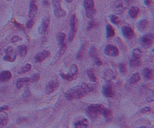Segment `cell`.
Wrapping results in <instances>:
<instances>
[{
  "instance_id": "obj_1",
  "label": "cell",
  "mask_w": 154,
  "mask_h": 128,
  "mask_svg": "<svg viewBox=\"0 0 154 128\" xmlns=\"http://www.w3.org/2000/svg\"><path fill=\"white\" fill-rule=\"evenodd\" d=\"M96 89V86L93 84L83 83L80 86L72 88L66 92L65 98L67 100H72L74 99H80Z\"/></svg>"
},
{
  "instance_id": "obj_2",
  "label": "cell",
  "mask_w": 154,
  "mask_h": 128,
  "mask_svg": "<svg viewBox=\"0 0 154 128\" xmlns=\"http://www.w3.org/2000/svg\"><path fill=\"white\" fill-rule=\"evenodd\" d=\"M104 106L102 104H91L86 108V114L92 120H96L102 113Z\"/></svg>"
},
{
  "instance_id": "obj_3",
  "label": "cell",
  "mask_w": 154,
  "mask_h": 128,
  "mask_svg": "<svg viewBox=\"0 0 154 128\" xmlns=\"http://www.w3.org/2000/svg\"><path fill=\"white\" fill-rule=\"evenodd\" d=\"M84 7L86 17L90 19L93 18V17L96 14V8L94 6V1L93 0H84Z\"/></svg>"
},
{
  "instance_id": "obj_4",
  "label": "cell",
  "mask_w": 154,
  "mask_h": 128,
  "mask_svg": "<svg viewBox=\"0 0 154 128\" xmlns=\"http://www.w3.org/2000/svg\"><path fill=\"white\" fill-rule=\"evenodd\" d=\"M78 73V68L76 64H72L69 68H68V71L66 74L60 72V76H62V79L67 80V81H72L73 80L76 78L77 75Z\"/></svg>"
},
{
  "instance_id": "obj_5",
  "label": "cell",
  "mask_w": 154,
  "mask_h": 128,
  "mask_svg": "<svg viewBox=\"0 0 154 128\" xmlns=\"http://www.w3.org/2000/svg\"><path fill=\"white\" fill-rule=\"evenodd\" d=\"M51 2L54 8V14L56 18H60L66 16V11L63 10L61 7V0H51Z\"/></svg>"
},
{
  "instance_id": "obj_6",
  "label": "cell",
  "mask_w": 154,
  "mask_h": 128,
  "mask_svg": "<svg viewBox=\"0 0 154 128\" xmlns=\"http://www.w3.org/2000/svg\"><path fill=\"white\" fill-rule=\"evenodd\" d=\"M102 94L105 97L112 98L115 94V91L113 84L110 82H107L102 87Z\"/></svg>"
},
{
  "instance_id": "obj_7",
  "label": "cell",
  "mask_w": 154,
  "mask_h": 128,
  "mask_svg": "<svg viewBox=\"0 0 154 128\" xmlns=\"http://www.w3.org/2000/svg\"><path fill=\"white\" fill-rule=\"evenodd\" d=\"M5 55L3 58L4 61L9 62H13L15 61L17 57V52L12 46H8L5 50Z\"/></svg>"
},
{
  "instance_id": "obj_8",
  "label": "cell",
  "mask_w": 154,
  "mask_h": 128,
  "mask_svg": "<svg viewBox=\"0 0 154 128\" xmlns=\"http://www.w3.org/2000/svg\"><path fill=\"white\" fill-rule=\"evenodd\" d=\"M59 86H60V80L56 78L53 79L47 84L45 87V93L47 94H52L53 92H55L59 88Z\"/></svg>"
},
{
  "instance_id": "obj_9",
  "label": "cell",
  "mask_w": 154,
  "mask_h": 128,
  "mask_svg": "<svg viewBox=\"0 0 154 128\" xmlns=\"http://www.w3.org/2000/svg\"><path fill=\"white\" fill-rule=\"evenodd\" d=\"M76 16L74 14H72L70 18V22H69L71 30L69 32V34H68V42H72L74 36H75V34H76Z\"/></svg>"
},
{
  "instance_id": "obj_10",
  "label": "cell",
  "mask_w": 154,
  "mask_h": 128,
  "mask_svg": "<svg viewBox=\"0 0 154 128\" xmlns=\"http://www.w3.org/2000/svg\"><path fill=\"white\" fill-rule=\"evenodd\" d=\"M126 6H127V5L123 0H116L113 3L114 11L117 14H122L124 12Z\"/></svg>"
},
{
  "instance_id": "obj_11",
  "label": "cell",
  "mask_w": 154,
  "mask_h": 128,
  "mask_svg": "<svg viewBox=\"0 0 154 128\" xmlns=\"http://www.w3.org/2000/svg\"><path fill=\"white\" fill-rule=\"evenodd\" d=\"M153 42V35L152 34H147L140 39V44L144 48H149Z\"/></svg>"
},
{
  "instance_id": "obj_12",
  "label": "cell",
  "mask_w": 154,
  "mask_h": 128,
  "mask_svg": "<svg viewBox=\"0 0 154 128\" xmlns=\"http://www.w3.org/2000/svg\"><path fill=\"white\" fill-rule=\"evenodd\" d=\"M104 54L110 57H116L119 55V50L115 46L113 45H107L104 48Z\"/></svg>"
},
{
  "instance_id": "obj_13",
  "label": "cell",
  "mask_w": 154,
  "mask_h": 128,
  "mask_svg": "<svg viewBox=\"0 0 154 128\" xmlns=\"http://www.w3.org/2000/svg\"><path fill=\"white\" fill-rule=\"evenodd\" d=\"M50 53L48 50H43L41 52H38L37 54L35 56L34 60L35 62L38 63V62H42L44 60H45L47 58H48L50 56Z\"/></svg>"
},
{
  "instance_id": "obj_14",
  "label": "cell",
  "mask_w": 154,
  "mask_h": 128,
  "mask_svg": "<svg viewBox=\"0 0 154 128\" xmlns=\"http://www.w3.org/2000/svg\"><path fill=\"white\" fill-rule=\"evenodd\" d=\"M49 26H50V19L48 17H44L42 21V23H41L40 26H39V29H38V32L39 34H44L45 32L48 31V28H49Z\"/></svg>"
},
{
  "instance_id": "obj_15",
  "label": "cell",
  "mask_w": 154,
  "mask_h": 128,
  "mask_svg": "<svg viewBox=\"0 0 154 128\" xmlns=\"http://www.w3.org/2000/svg\"><path fill=\"white\" fill-rule=\"evenodd\" d=\"M38 13V7L36 5L35 2L34 1H32L30 2L29 7L28 17L30 19H33L36 16Z\"/></svg>"
},
{
  "instance_id": "obj_16",
  "label": "cell",
  "mask_w": 154,
  "mask_h": 128,
  "mask_svg": "<svg viewBox=\"0 0 154 128\" xmlns=\"http://www.w3.org/2000/svg\"><path fill=\"white\" fill-rule=\"evenodd\" d=\"M123 35L127 39H131L134 36V32L132 29L128 26H124L122 28Z\"/></svg>"
},
{
  "instance_id": "obj_17",
  "label": "cell",
  "mask_w": 154,
  "mask_h": 128,
  "mask_svg": "<svg viewBox=\"0 0 154 128\" xmlns=\"http://www.w3.org/2000/svg\"><path fill=\"white\" fill-rule=\"evenodd\" d=\"M116 77V74L114 72V70L111 69H107L104 70V74H103V78L106 80L107 82H110L111 80H114Z\"/></svg>"
},
{
  "instance_id": "obj_18",
  "label": "cell",
  "mask_w": 154,
  "mask_h": 128,
  "mask_svg": "<svg viewBox=\"0 0 154 128\" xmlns=\"http://www.w3.org/2000/svg\"><path fill=\"white\" fill-rule=\"evenodd\" d=\"M88 121L86 118H83V119L77 121L74 124V128H88Z\"/></svg>"
},
{
  "instance_id": "obj_19",
  "label": "cell",
  "mask_w": 154,
  "mask_h": 128,
  "mask_svg": "<svg viewBox=\"0 0 154 128\" xmlns=\"http://www.w3.org/2000/svg\"><path fill=\"white\" fill-rule=\"evenodd\" d=\"M11 73L8 70H4L0 73V82H8L11 78Z\"/></svg>"
},
{
  "instance_id": "obj_20",
  "label": "cell",
  "mask_w": 154,
  "mask_h": 128,
  "mask_svg": "<svg viewBox=\"0 0 154 128\" xmlns=\"http://www.w3.org/2000/svg\"><path fill=\"white\" fill-rule=\"evenodd\" d=\"M66 44H63V45H62V46H60V50H58V52H57V53H56V55H55V56H54V62H57V61L60 59L61 57H62L63 55L65 54V52H66Z\"/></svg>"
},
{
  "instance_id": "obj_21",
  "label": "cell",
  "mask_w": 154,
  "mask_h": 128,
  "mask_svg": "<svg viewBox=\"0 0 154 128\" xmlns=\"http://www.w3.org/2000/svg\"><path fill=\"white\" fill-rule=\"evenodd\" d=\"M30 82V79L29 77H23V78H20L17 80L16 82V87L17 89H20L22 88L23 86L24 85H26V83Z\"/></svg>"
},
{
  "instance_id": "obj_22",
  "label": "cell",
  "mask_w": 154,
  "mask_h": 128,
  "mask_svg": "<svg viewBox=\"0 0 154 128\" xmlns=\"http://www.w3.org/2000/svg\"><path fill=\"white\" fill-rule=\"evenodd\" d=\"M143 76L146 80H152L153 77V71L148 68H145L142 70Z\"/></svg>"
},
{
  "instance_id": "obj_23",
  "label": "cell",
  "mask_w": 154,
  "mask_h": 128,
  "mask_svg": "<svg viewBox=\"0 0 154 128\" xmlns=\"http://www.w3.org/2000/svg\"><path fill=\"white\" fill-rule=\"evenodd\" d=\"M27 46L24 44H22V45H20V46H17V54L20 56V57H24L27 54Z\"/></svg>"
},
{
  "instance_id": "obj_24",
  "label": "cell",
  "mask_w": 154,
  "mask_h": 128,
  "mask_svg": "<svg viewBox=\"0 0 154 128\" xmlns=\"http://www.w3.org/2000/svg\"><path fill=\"white\" fill-rule=\"evenodd\" d=\"M102 115L105 118V120L107 121H110L113 118V114H112V111L108 108H104L103 109V111H102Z\"/></svg>"
},
{
  "instance_id": "obj_25",
  "label": "cell",
  "mask_w": 154,
  "mask_h": 128,
  "mask_svg": "<svg viewBox=\"0 0 154 128\" xmlns=\"http://www.w3.org/2000/svg\"><path fill=\"white\" fill-rule=\"evenodd\" d=\"M8 122V117L6 113H0V128L5 127Z\"/></svg>"
},
{
  "instance_id": "obj_26",
  "label": "cell",
  "mask_w": 154,
  "mask_h": 128,
  "mask_svg": "<svg viewBox=\"0 0 154 128\" xmlns=\"http://www.w3.org/2000/svg\"><path fill=\"white\" fill-rule=\"evenodd\" d=\"M139 9L137 7H134L132 6L131 7L130 9L129 10V15L130 17L131 18H136L138 16V14H139Z\"/></svg>"
},
{
  "instance_id": "obj_27",
  "label": "cell",
  "mask_w": 154,
  "mask_h": 128,
  "mask_svg": "<svg viewBox=\"0 0 154 128\" xmlns=\"http://www.w3.org/2000/svg\"><path fill=\"white\" fill-rule=\"evenodd\" d=\"M147 26H148V21L147 20H141L138 23V30L141 32H144L147 29Z\"/></svg>"
},
{
  "instance_id": "obj_28",
  "label": "cell",
  "mask_w": 154,
  "mask_h": 128,
  "mask_svg": "<svg viewBox=\"0 0 154 128\" xmlns=\"http://www.w3.org/2000/svg\"><path fill=\"white\" fill-rule=\"evenodd\" d=\"M141 80L140 75L138 73H135L130 76V78L129 80V83L130 84H135L137 82H139V80Z\"/></svg>"
},
{
  "instance_id": "obj_29",
  "label": "cell",
  "mask_w": 154,
  "mask_h": 128,
  "mask_svg": "<svg viewBox=\"0 0 154 128\" xmlns=\"http://www.w3.org/2000/svg\"><path fill=\"white\" fill-rule=\"evenodd\" d=\"M106 29V38H111V37L114 36V34H115V31H114V28H113L112 26H110V25L108 24L105 27Z\"/></svg>"
},
{
  "instance_id": "obj_30",
  "label": "cell",
  "mask_w": 154,
  "mask_h": 128,
  "mask_svg": "<svg viewBox=\"0 0 154 128\" xmlns=\"http://www.w3.org/2000/svg\"><path fill=\"white\" fill-rule=\"evenodd\" d=\"M65 38H66V34L63 32H60L56 35V39L59 43L60 46H62L63 44H65Z\"/></svg>"
},
{
  "instance_id": "obj_31",
  "label": "cell",
  "mask_w": 154,
  "mask_h": 128,
  "mask_svg": "<svg viewBox=\"0 0 154 128\" xmlns=\"http://www.w3.org/2000/svg\"><path fill=\"white\" fill-rule=\"evenodd\" d=\"M132 55L133 58H135V59H140L141 56H142V52L141 51L140 49L135 48L134 50H132Z\"/></svg>"
},
{
  "instance_id": "obj_32",
  "label": "cell",
  "mask_w": 154,
  "mask_h": 128,
  "mask_svg": "<svg viewBox=\"0 0 154 128\" xmlns=\"http://www.w3.org/2000/svg\"><path fill=\"white\" fill-rule=\"evenodd\" d=\"M86 74H87V76H88L89 80L92 82H96L97 79H96V76L95 75L94 72H93V70L92 69H90L86 71Z\"/></svg>"
},
{
  "instance_id": "obj_33",
  "label": "cell",
  "mask_w": 154,
  "mask_h": 128,
  "mask_svg": "<svg viewBox=\"0 0 154 128\" xmlns=\"http://www.w3.org/2000/svg\"><path fill=\"white\" fill-rule=\"evenodd\" d=\"M32 68V65L30 64H25L23 68H21L20 70H18V74H25V73H27L28 71H29Z\"/></svg>"
},
{
  "instance_id": "obj_34",
  "label": "cell",
  "mask_w": 154,
  "mask_h": 128,
  "mask_svg": "<svg viewBox=\"0 0 154 128\" xmlns=\"http://www.w3.org/2000/svg\"><path fill=\"white\" fill-rule=\"evenodd\" d=\"M141 62L140 59H135V58H132L129 62V65L132 68H136V67L140 66Z\"/></svg>"
},
{
  "instance_id": "obj_35",
  "label": "cell",
  "mask_w": 154,
  "mask_h": 128,
  "mask_svg": "<svg viewBox=\"0 0 154 128\" xmlns=\"http://www.w3.org/2000/svg\"><path fill=\"white\" fill-rule=\"evenodd\" d=\"M89 54H90V57L93 58V59L96 57H98V52H97V50H96L95 46H91V48L90 49Z\"/></svg>"
},
{
  "instance_id": "obj_36",
  "label": "cell",
  "mask_w": 154,
  "mask_h": 128,
  "mask_svg": "<svg viewBox=\"0 0 154 128\" xmlns=\"http://www.w3.org/2000/svg\"><path fill=\"white\" fill-rule=\"evenodd\" d=\"M118 68L120 72L123 74H126L127 73V68H126V64H123V63H120L118 64Z\"/></svg>"
},
{
  "instance_id": "obj_37",
  "label": "cell",
  "mask_w": 154,
  "mask_h": 128,
  "mask_svg": "<svg viewBox=\"0 0 154 128\" xmlns=\"http://www.w3.org/2000/svg\"><path fill=\"white\" fill-rule=\"evenodd\" d=\"M110 21H111V23L115 25H117L120 23V19L118 18V17L116 16V15H114V14L110 15Z\"/></svg>"
},
{
  "instance_id": "obj_38",
  "label": "cell",
  "mask_w": 154,
  "mask_h": 128,
  "mask_svg": "<svg viewBox=\"0 0 154 128\" xmlns=\"http://www.w3.org/2000/svg\"><path fill=\"white\" fill-rule=\"evenodd\" d=\"M30 82H38L40 79V75L38 74H34L30 77Z\"/></svg>"
},
{
  "instance_id": "obj_39",
  "label": "cell",
  "mask_w": 154,
  "mask_h": 128,
  "mask_svg": "<svg viewBox=\"0 0 154 128\" xmlns=\"http://www.w3.org/2000/svg\"><path fill=\"white\" fill-rule=\"evenodd\" d=\"M84 45H83V46H81V48H80V50L78 51V55H77V58H78V59H80V58H82L83 56H84Z\"/></svg>"
},
{
  "instance_id": "obj_40",
  "label": "cell",
  "mask_w": 154,
  "mask_h": 128,
  "mask_svg": "<svg viewBox=\"0 0 154 128\" xmlns=\"http://www.w3.org/2000/svg\"><path fill=\"white\" fill-rule=\"evenodd\" d=\"M34 20H32V19H30V20H28L27 23H26V28L29 29H32V26H34Z\"/></svg>"
},
{
  "instance_id": "obj_41",
  "label": "cell",
  "mask_w": 154,
  "mask_h": 128,
  "mask_svg": "<svg viewBox=\"0 0 154 128\" xmlns=\"http://www.w3.org/2000/svg\"><path fill=\"white\" fill-rule=\"evenodd\" d=\"M150 110H151L150 107H149V106H144V107H143V108L140 110V112L141 113H147V112H150Z\"/></svg>"
},
{
  "instance_id": "obj_42",
  "label": "cell",
  "mask_w": 154,
  "mask_h": 128,
  "mask_svg": "<svg viewBox=\"0 0 154 128\" xmlns=\"http://www.w3.org/2000/svg\"><path fill=\"white\" fill-rule=\"evenodd\" d=\"M94 62H95V64L97 65V66H100V65H102V61H101V59L98 57H96V58H95L94 59Z\"/></svg>"
},
{
  "instance_id": "obj_43",
  "label": "cell",
  "mask_w": 154,
  "mask_h": 128,
  "mask_svg": "<svg viewBox=\"0 0 154 128\" xmlns=\"http://www.w3.org/2000/svg\"><path fill=\"white\" fill-rule=\"evenodd\" d=\"M21 40V38H20V37L19 36H14L12 37L11 38V42L12 43H17L18 42V41H20Z\"/></svg>"
},
{
  "instance_id": "obj_44",
  "label": "cell",
  "mask_w": 154,
  "mask_h": 128,
  "mask_svg": "<svg viewBox=\"0 0 154 128\" xmlns=\"http://www.w3.org/2000/svg\"><path fill=\"white\" fill-rule=\"evenodd\" d=\"M96 25H97V23H96L95 21H91V22H90V23H89V26H88L87 29H90L94 28V27H96Z\"/></svg>"
},
{
  "instance_id": "obj_45",
  "label": "cell",
  "mask_w": 154,
  "mask_h": 128,
  "mask_svg": "<svg viewBox=\"0 0 154 128\" xmlns=\"http://www.w3.org/2000/svg\"><path fill=\"white\" fill-rule=\"evenodd\" d=\"M29 95H30L29 88H26V90L24 91V93H23V97H27L29 96Z\"/></svg>"
},
{
  "instance_id": "obj_46",
  "label": "cell",
  "mask_w": 154,
  "mask_h": 128,
  "mask_svg": "<svg viewBox=\"0 0 154 128\" xmlns=\"http://www.w3.org/2000/svg\"><path fill=\"white\" fill-rule=\"evenodd\" d=\"M125 3H126L127 5L129 4H131V3H132V2H133V0H124Z\"/></svg>"
},
{
  "instance_id": "obj_47",
  "label": "cell",
  "mask_w": 154,
  "mask_h": 128,
  "mask_svg": "<svg viewBox=\"0 0 154 128\" xmlns=\"http://www.w3.org/2000/svg\"><path fill=\"white\" fill-rule=\"evenodd\" d=\"M8 109V106H2V107H0V112H2V111H3V110Z\"/></svg>"
},
{
  "instance_id": "obj_48",
  "label": "cell",
  "mask_w": 154,
  "mask_h": 128,
  "mask_svg": "<svg viewBox=\"0 0 154 128\" xmlns=\"http://www.w3.org/2000/svg\"><path fill=\"white\" fill-rule=\"evenodd\" d=\"M144 1L146 5H149L150 4V0H144Z\"/></svg>"
},
{
  "instance_id": "obj_49",
  "label": "cell",
  "mask_w": 154,
  "mask_h": 128,
  "mask_svg": "<svg viewBox=\"0 0 154 128\" xmlns=\"http://www.w3.org/2000/svg\"><path fill=\"white\" fill-rule=\"evenodd\" d=\"M136 128H148V127H145V126H141V127H136Z\"/></svg>"
},
{
  "instance_id": "obj_50",
  "label": "cell",
  "mask_w": 154,
  "mask_h": 128,
  "mask_svg": "<svg viewBox=\"0 0 154 128\" xmlns=\"http://www.w3.org/2000/svg\"><path fill=\"white\" fill-rule=\"evenodd\" d=\"M65 1L67 2H68V3H70V2H72V0H65Z\"/></svg>"
},
{
  "instance_id": "obj_51",
  "label": "cell",
  "mask_w": 154,
  "mask_h": 128,
  "mask_svg": "<svg viewBox=\"0 0 154 128\" xmlns=\"http://www.w3.org/2000/svg\"><path fill=\"white\" fill-rule=\"evenodd\" d=\"M8 1H11V0H8Z\"/></svg>"
}]
</instances>
